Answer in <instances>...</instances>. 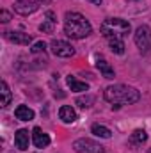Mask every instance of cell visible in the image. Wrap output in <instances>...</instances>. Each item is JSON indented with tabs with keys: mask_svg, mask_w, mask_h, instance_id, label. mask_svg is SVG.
Here are the masks:
<instances>
[{
	"mask_svg": "<svg viewBox=\"0 0 151 153\" xmlns=\"http://www.w3.org/2000/svg\"><path fill=\"white\" fill-rule=\"evenodd\" d=\"M0 94H2V102H0V105L5 109V107L11 103V98H13L11 89H9V85H7V82H5V80H2V82H0Z\"/></svg>",
	"mask_w": 151,
	"mask_h": 153,
	"instance_id": "15",
	"label": "cell"
},
{
	"mask_svg": "<svg viewBox=\"0 0 151 153\" xmlns=\"http://www.w3.org/2000/svg\"><path fill=\"white\" fill-rule=\"evenodd\" d=\"M73 150L76 153H105V146L93 139H76L73 143Z\"/></svg>",
	"mask_w": 151,
	"mask_h": 153,
	"instance_id": "4",
	"label": "cell"
},
{
	"mask_svg": "<svg viewBox=\"0 0 151 153\" xmlns=\"http://www.w3.org/2000/svg\"><path fill=\"white\" fill-rule=\"evenodd\" d=\"M32 141H34V146L36 148H46L48 144H50V135L48 134H44L39 126H36L34 130H32Z\"/></svg>",
	"mask_w": 151,
	"mask_h": 153,
	"instance_id": "9",
	"label": "cell"
},
{
	"mask_svg": "<svg viewBox=\"0 0 151 153\" xmlns=\"http://www.w3.org/2000/svg\"><path fill=\"white\" fill-rule=\"evenodd\" d=\"M64 32L71 39H84L93 32L89 20L80 13H66L64 16Z\"/></svg>",
	"mask_w": 151,
	"mask_h": 153,
	"instance_id": "2",
	"label": "cell"
},
{
	"mask_svg": "<svg viewBox=\"0 0 151 153\" xmlns=\"http://www.w3.org/2000/svg\"><path fill=\"white\" fill-rule=\"evenodd\" d=\"M5 39H9L11 43L14 45H30L32 43V36L30 34H25V32H14V30H7L4 32Z\"/></svg>",
	"mask_w": 151,
	"mask_h": 153,
	"instance_id": "8",
	"label": "cell"
},
{
	"mask_svg": "<svg viewBox=\"0 0 151 153\" xmlns=\"http://www.w3.org/2000/svg\"><path fill=\"white\" fill-rule=\"evenodd\" d=\"M75 103L80 107V109H89V107H93V103H94V96H93V94L78 96V98L75 100Z\"/></svg>",
	"mask_w": 151,
	"mask_h": 153,
	"instance_id": "17",
	"label": "cell"
},
{
	"mask_svg": "<svg viewBox=\"0 0 151 153\" xmlns=\"http://www.w3.org/2000/svg\"><path fill=\"white\" fill-rule=\"evenodd\" d=\"M109 45H110V50H112L114 53H117V55H123L124 53V41L123 39H110L109 41Z\"/></svg>",
	"mask_w": 151,
	"mask_h": 153,
	"instance_id": "18",
	"label": "cell"
},
{
	"mask_svg": "<svg viewBox=\"0 0 151 153\" xmlns=\"http://www.w3.org/2000/svg\"><path fill=\"white\" fill-rule=\"evenodd\" d=\"M66 82H68V85H70V89L71 91H76V93H85V91H89V84H85V82H80V80H76L75 76H68L66 78Z\"/></svg>",
	"mask_w": 151,
	"mask_h": 153,
	"instance_id": "14",
	"label": "cell"
},
{
	"mask_svg": "<svg viewBox=\"0 0 151 153\" xmlns=\"http://www.w3.org/2000/svg\"><path fill=\"white\" fill-rule=\"evenodd\" d=\"M14 144H16L18 150L27 152L29 150V130H25V128L16 130V134H14Z\"/></svg>",
	"mask_w": 151,
	"mask_h": 153,
	"instance_id": "10",
	"label": "cell"
},
{
	"mask_svg": "<svg viewBox=\"0 0 151 153\" xmlns=\"http://www.w3.org/2000/svg\"><path fill=\"white\" fill-rule=\"evenodd\" d=\"M103 98L114 105H132V103H137L141 100V93L132 85L114 84V85H109L105 89Z\"/></svg>",
	"mask_w": 151,
	"mask_h": 153,
	"instance_id": "1",
	"label": "cell"
},
{
	"mask_svg": "<svg viewBox=\"0 0 151 153\" xmlns=\"http://www.w3.org/2000/svg\"><path fill=\"white\" fill-rule=\"evenodd\" d=\"M39 30L44 32V34H52V32L55 30V23H53V22H44V23L39 25Z\"/></svg>",
	"mask_w": 151,
	"mask_h": 153,
	"instance_id": "20",
	"label": "cell"
},
{
	"mask_svg": "<svg viewBox=\"0 0 151 153\" xmlns=\"http://www.w3.org/2000/svg\"><path fill=\"white\" fill-rule=\"evenodd\" d=\"M146 141H148V134H146L142 128L133 130V134H132V143H135V144H142V143H146Z\"/></svg>",
	"mask_w": 151,
	"mask_h": 153,
	"instance_id": "19",
	"label": "cell"
},
{
	"mask_svg": "<svg viewBox=\"0 0 151 153\" xmlns=\"http://www.w3.org/2000/svg\"><path fill=\"white\" fill-rule=\"evenodd\" d=\"M46 18H48V22H53V23H55V14H53L52 11H48V13H46Z\"/></svg>",
	"mask_w": 151,
	"mask_h": 153,
	"instance_id": "23",
	"label": "cell"
},
{
	"mask_svg": "<svg viewBox=\"0 0 151 153\" xmlns=\"http://www.w3.org/2000/svg\"><path fill=\"white\" fill-rule=\"evenodd\" d=\"M135 45H137V48L142 52V53H146V52H150L151 48V30L148 25H141L137 30H135Z\"/></svg>",
	"mask_w": 151,
	"mask_h": 153,
	"instance_id": "5",
	"label": "cell"
},
{
	"mask_svg": "<svg viewBox=\"0 0 151 153\" xmlns=\"http://www.w3.org/2000/svg\"><path fill=\"white\" fill-rule=\"evenodd\" d=\"M100 30H101L103 38L107 39V41H110V39H124L126 34H130L132 27L123 18H107L101 23Z\"/></svg>",
	"mask_w": 151,
	"mask_h": 153,
	"instance_id": "3",
	"label": "cell"
},
{
	"mask_svg": "<svg viewBox=\"0 0 151 153\" xmlns=\"http://www.w3.org/2000/svg\"><path fill=\"white\" fill-rule=\"evenodd\" d=\"M14 116L20 121H30V119H34V111L29 109L27 105H18L16 111H14Z\"/></svg>",
	"mask_w": 151,
	"mask_h": 153,
	"instance_id": "12",
	"label": "cell"
},
{
	"mask_svg": "<svg viewBox=\"0 0 151 153\" xmlns=\"http://www.w3.org/2000/svg\"><path fill=\"white\" fill-rule=\"evenodd\" d=\"M59 117L64 121V123H75L76 121V112L73 107H70V105H62L61 109H59Z\"/></svg>",
	"mask_w": 151,
	"mask_h": 153,
	"instance_id": "11",
	"label": "cell"
},
{
	"mask_svg": "<svg viewBox=\"0 0 151 153\" xmlns=\"http://www.w3.org/2000/svg\"><path fill=\"white\" fill-rule=\"evenodd\" d=\"M96 66H98V70H100V73L105 76V78H114L115 73H114V68L103 59V57H100L98 61H96Z\"/></svg>",
	"mask_w": 151,
	"mask_h": 153,
	"instance_id": "13",
	"label": "cell"
},
{
	"mask_svg": "<svg viewBox=\"0 0 151 153\" xmlns=\"http://www.w3.org/2000/svg\"><path fill=\"white\" fill-rule=\"evenodd\" d=\"M0 20H2L4 23H7V22L11 20V13L5 11V9H2V11H0Z\"/></svg>",
	"mask_w": 151,
	"mask_h": 153,
	"instance_id": "22",
	"label": "cell"
},
{
	"mask_svg": "<svg viewBox=\"0 0 151 153\" xmlns=\"http://www.w3.org/2000/svg\"><path fill=\"white\" fill-rule=\"evenodd\" d=\"M91 132H93L96 137H101V139H110V137H112V132H110L107 126L98 125V123H94V125L91 126Z\"/></svg>",
	"mask_w": 151,
	"mask_h": 153,
	"instance_id": "16",
	"label": "cell"
},
{
	"mask_svg": "<svg viewBox=\"0 0 151 153\" xmlns=\"http://www.w3.org/2000/svg\"><path fill=\"white\" fill-rule=\"evenodd\" d=\"M148 153H151V148H150V150H148Z\"/></svg>",
	"mask_w": 151,
	"mask_h": 153,
	"instance_id": "26",
	"label": "cell"
},
{
	"mask_svg": "<svg viewBox=\"0 0 151 153\" xmlns=\"http://www.w3.org/2000/svg\"><path fill=\"white\" fill-rule=\"evenodd\" d=\"M27 2H34V4H39V5H43V4H50L52 0H27Z\"/></svg>",
	"mask_w": 151,
	"mask_h": 153,
	"instance_id": "24",
	"label": "cell"
},
{
	"mask_svg": "<svg viewBox=\"0 0 151 153\" xmlns=\"http://www.w3.org/2000/svg\"><path fill=\"white\" fill-rule=\"evenodd\" d=\"M39 9V4H34V2H27V0H16L14 4V11L21 16H29L32 13H36Z\"/></svg>",
	"mask_w": 151,
	"mask_h": 153,
	"instance_id": "7",
	"label": "cell"
},
{
	"mask_svg": "<svg viewBox=\"0 0 151 153\" xmlns=\"http://www.w3.org/2000/svg\"><path fill=\"white\" fill-rule=\"evenodd\" d=\"M50 50H52L53 55H57V57H64V59L75 55V48H73L70 43L61 41V39H53V41L50 43Z\"/></svg>",
	"mask_w": 151,
	"mask_h": 153,
	"instance_id": "6",
	"label": "cell"
},
{
	"mask_svg": "<svg viewBox=\"0 0 151 153\" xmlns=\"http://www.w3.org/2000/svg\"><path fill=\"white\" fill-rule=\"evenodd\" d=\"M44 50H46V45H44L43 41L34 43V46L30 48V52H32V53H41V52H44Z\"/></svg>",
	"mask_w": 151,
	"mask_h": 153,
	"instance_id": "21",
	"label": "cell"
},
{
	"mask_svg": "<svg viewBox=\"0 0 151 153\" xmlns=\"http://www.w3.org/2000/svg\"><path fill=\"white\" fill-rule=\"evenodd\" d=\"M89 2H93V4H98V5L101 4V0H89Z\"/></svg>",
	"mask_w": 151,
	"mask_h": 153,
	"instance_id": "25",
	"label": "cell"
}]
</instances>
